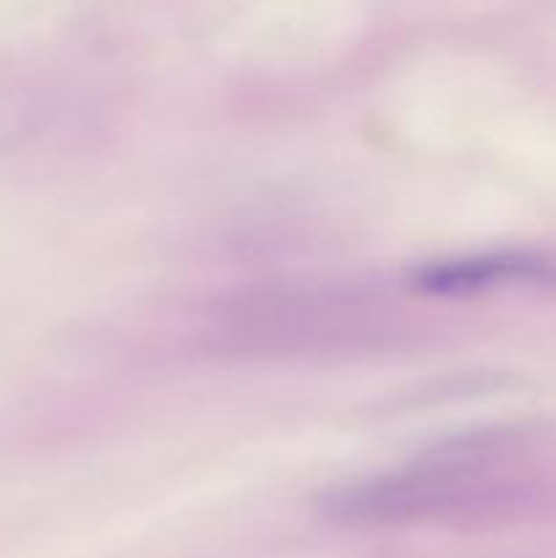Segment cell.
I'll list each match as a JSON object with an SVG mask.
<instances>
[{"label": "cell", "instance_id": "6da1fadb", "mask_svg": "<svg viewBox=\"0 0 556 558\" xmlns=\"http://www.w3.org/2000/svg\"><path fill=\"white\" fill-rule=\"evenodd\" d=\"M556 281V259L540 254H478L423 265L412 283L431 294H469L494 287Z\"/></svg>", "mask_w": 556, "mask_h": 558}]
</instances>
